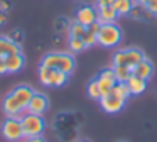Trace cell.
Returning a JSON list of instances; mask_svg holds the SVG:
<instances>
[{
	"mask_svg": "<svg viewBox=\"0 0 157 142\" xmlns=\"http://www.w3.org/2000/svg\"><path fill=\"white\" fill-rule=\"evenodd\" d=\"M132 73L135 74V76L144 78V80L149 81L150 78H152V74H154V64H152V63H150V61L145 57V59H142L139 64H135V66H133Z\"/></svg>",
	"mask_w": 157,
	"mask_h": 142,
	"instance_id": "5bb4252c",
	"label": "cell"
},
{
	"mask_svg": "<svg viewBox=\"0 0 157 142\" xmlns=\"http://www.w3.org/2000/svg\"><path fill=\"white\" fill-rule=\"evenodd\" d=\"M48 108H49V98L44 93H41V91H36L32 95L25 112L27 113H36V115H44L48 112Z\"/></svg>",
	"mask_w": 157,
	"mask_h": 142,
	"instance_id": "ba28073f",
	"label": "cell"
},
{
	"mask_svg": "<svg viewBox=\"0 0 157 142\" xmlns=\"http://www.w3.org/2000/svg\"><path fill=\"white\" fill-rule=\"evenodd\" d=\"M133 7H135V2H133V0H115V2H113V9L117 10L118 15H128Z\"/></svg>",
	"mask_w": 157,
	"mask_h": 142,
	"instance_id": "e0dca14e",
	"label": "cell"
},
{
	"mask_svg": "<svg viewBox=\"0 0 157 142\" xmlns=\"http://www.w3.org/2000/svg\"><path fill=\"white\" fill-rule=\"evenodd\" d=\"M41 64L49 66L52 69H59L66 74H71L75 71L76 61L73 57V54H69V53H49L42 57Z\"/></svg>",
	"mask_w": 157,
	"mask_h": 142,
	"instance_id": "6da1fadb",
	"label": "cell"
},
{
	"mask_svg": "<svg viewBox=\"0 0 157 142\" xmlns=\"http://www.w3.org/2000/svg\"><path fill=\"white\" fill-rule=\"evenodd\" d=\"M113 88H115V90L118 91L123 98H128L130 97V90H128V85H127V83H117Z\"/></svg>",
	"mask_w": 157,
	"mask_h": 142,
	"instance_id": "d4e9b609",
	"label": "cell"
},
{
	"mask_svg": "<svg viewBox=\"0 0 157 142\" xmlns=\"http://www.w3.org/2000/svg\"><path fill=\"white\" fill-rule=\"evenodd\" d=\"M144 7L150 15H157V0H147V3Z\"/></svg>",
	"mask_w": 157,
	"mask_h": 142,
	"instance_id": "484cf974",
	"label": "cell"
},
{
	"mask_svg": "<svg viewBox=\"0 0 157 142\" xmlns=\"http://www.w3.org/2000/svg\"><path fill=\"white\" fill-rule=\"evenodd\" d=\"M113 71H115V78H117V83H127L128 78L132 76V68L130 66H112Z\"/></svg>",
	"mask_w": 157,
	"mask_h": 142,
	"instance_id": "ac0fdd59",
	"label": "cell"
},
{
	"mask_svg": "<svg viewBox=\"0 0 157 142\" xmlns=\"http://www.w3.org/2000/svg\"><path fill=\"white\" fill-rule=\"evenodd\" d=\"M83 42H85L86 47H91V46H95V44H98V36L90 32V30H86V34L83 36Z\"/></svg>",
	"mask_w": 157,
	"mask_h": 142,
	"instance_id": "cb8c5ba5",
	"label": "cell"
},
{
	"mask_svg": "<svg viewBox=\"0 0 157 142\" xmlns=\"http://www.w3.org/2000/svg\"><path fill=\"white\" fill-rule=\"evenodd\" d=\"M86 90H88V97L93 98V100H98V101H100V98L103 97V95H101V90H100V85H98V81H96V78L90 81Z\"/></svg>",
	"mask_w": 157,
	"mask_h": 142,
	"instance_id": "603a6c76",
	"label": "cell"
},
{
	"mask_svg": "<svg viewBox=\"0 0 157 142\" xmlns=\"http://www.w3.org/2000/svg\"><path fill=\"white\" fill-rule=\"evenodd\" d=\"M127 85H128L130 95H140V93H144V91L147 90V80L139 78V76H135V74H132V76L128 78Z\"/></svg>",
	"mask_w": 157,
	"mask_h": 142,
	"instance_id": "2e32d148",
	"label": "cell"
},
{
	"mask_svg": "<svg viewBox=\"0 0 157 142\" xmlns=\"http://www.w3.org/2000/svg\"><path fill=\"white\" fill-rule=\"evenodd\" d=\"M100 29H101V22H100V20H95L93 24H90V26H88V30H90V32H93V34H96V36H98Z\"/></svg>",
	"mask_w": 157,
	"mask_h": 142,
	"instance_id": "4316f807",
	"label": "cell"
},
{
	"mask_svg": "<svg viewBox=\"0 0 157 142\" xmlns=\"http://www.w3.org/2000/svg\"><path fill=\"white\" fill-rule=\"evenodd\" d=\"M115 0H96V7H108V5H113Z\"/></svg>",
	"mask_w": 157,
	"mask_h": 142,
	"instance_id": "f1b7e54d",
	"label": "cell"
},
{
	"mask_svg": "<svg viewBox=\"0 0 157 142\" xmlns=\"http://www.w3.org/2000/svg\"><path fill=\"white\" fill-rule=\"evenodd\" d=\"M68 47L71 53H81L86 49L85 42H83V37H69L68 39Z\"/></svg>",
	"mask_w": 157,
	"mask_h": 142,
	"instance_id": "7402d4cb",
	"label": "cell"
},
{
	"mask_svg": "<svg viewBox=\"0 0 157 142\" xmlns=\"http://www.w3.org/2000/svg\"><path fill=\"white\" fill-rule=\"evenodd\" d=\"M12 95H14V98L19 101V103L22 105V107L27 110V105H29V101H31V98H32V95L36 93L34 90H32L29 85H19V86H15L14 90L10 91Z\"/></svg>",
	"mask_w": 157,
	"mask_h": 142,
	"instance_id": "8fae6325",
	"label": "cell"
},
{
	"mask_svg": "<svg viewBox=\"0 0 157 142\" xmlns=\"http://www.w3.org/2000/svg\"><path fill=\"white\" fill-rule=\"evenodd\" d=\"M68 80H69V74L63 73V71H59V69H54L52 71V78H51V86L59 88V86L68 83Z\"/></svg>",
	"mask_w": 157,
	"mask_h": 142,
	"instance_id": "ffe728a7",
	"label": "cell"
},
{
	"mask_svg": "<svg viewBox=\"0 0 157 142\" xmlns=\"http://www.w3.org/2000/svg\"><path fill=\"white\" fill-rule=\"evenodd\" d=\"M4 20H5V15H4V14H0V26L4 24Z\"/></svg>",
	"mask_w": 157,
	"mask_h": 142,
	"instance_id": "1f68e13d",
	"label": "cell"
},
{
	"mask_svg": "<svg viewBox=\"0 0 157 142\" xmlns=\"http://www.w3.org/2000/svg\"><path fill=\"white\" fill-rule=\"evenodd\" d=\"M118 142H123V140H118Z\"/></svg>",
	"mask_w": 157,
	"mask_h": 142,
	"instance_id": "836d02e7",
	"label": "cell"
},
{
	"mask_svg": "<svg viewBox=\"0 0 157 142\" xmlns=\"http://www.w3.org/2000/svg\"><path fill=\"white\" fill-rule=\"evenodd\" d=\"M96 81H98V85H100L101 95H106L117 85V78H115V71H113V68H106V69L100 71L98 76H96Z\"/></svg>",
	"mask_w": 157,
	"mask_h": 142,
	"instance_id": "9c48e42d",
	"label": "cell"
},
{
	"mask_svg": "<svg viewBox=\"0 0 157 142\" xmlns=\"http://www.w3.org/2000/svg\"><path fill=\"white\" fill-rule=\"evenodd\" d=\"M22 128H24V139L42 135V132L46 128V122L42 118V115L27 113L25 112L24 117H22Z\"/></svg>",
	"mask_w": 157,
	"mask_h": 142,
	"instance_id": "277c9868",
	"label": "cell"
},
{
	"mask_svg": "<svg viewBox=\"0 0 157 142\" xmlns=\"http://www.w3.org/2000/svg\"><path fill=\"white\" fill-rule=\"evenodd\" d=\"M135 3H139V5H145L147 3V0H133Z\"/></svg>",
	"mask_w": 157,
	"mask_h": 142,
	"instance_id": "4dcf8cb0",
	"label": "cell"
},
{
	"mask_svg": "<svg viewBox=\"0 0 157 142\" xmlns=\"http://www.w3.org/2000/svg\"><path fill=\"white\" fill-rule=\"evenodd\" d=\"M52 68L49 66H44V64H41L37 69V76H39V81H41L44 86H51V78H52Z\"/></svg>",
	"mask_w": 157,
	"mask_h": 142,
	"instance_id": "d6986e66",
	"label": "cell"
},
{
	"mask_svg": "<svg viewBox=\"0 0 157 142\" xmlns=\"http://www.w3.org/2000/svg\"><path fill=\"white\" fill-rule=\"evenodd\" d=\"M86 30H88V27L83 26L78 20H75V22H71V26H69V37H83L86 34Z\"/></svg>",
	"mask_w": 157,
	"mask_h": 142,
	"instance_id": "44dd1931",
	"label": "cell"
},
{
	"mask_svg": "<svg viewBox=\"0 0 157 142\" xmlns=\"http://www.w3.org/2000/svg\"><path fill=\"white\" fill-rule=\"evenodd\" d=\"M79 142H90V140H86V139H83V140H79Z\"/></svg>",
	"mask_w": 157,
	"mask_h": 142,
	"instance_id": "d6a6232c",
	"label": "cell"
},
{
	"mask_svg": "<svg viewBox=\"0 0 157 142\" xmlns=\"http://www.w3.org/2000/svg\"><path fill=\"white\" fill-rule=\"evenodd\" d=\"M76 20L88 27L90 24H93L95 20H98V10H96V7H91V5L79 7V9L76 10Z\"/></svg>",
	"mask_w": 157,
	"mask_h": 142,
	"instance_id": "30bf717a",
	"label": "cell"
},
{
	"mask_svg": "<svg viewBox=\"0 0 157 142\" xmlns=\"http://www.w3.org/2000/svg\"><path fill=\"white\" fill-rule=\"evenodd\" d=\"M96 10H98V20L101 24H112L117 20V17H118V14H117V10L113 9V5H108V7H96Z\"/></svg>",
	"mask_w": 157,
	"mask_h": 142,
	"instance_id": "9a60e30c",
	"label": "cell"
},
{
	"mask_svg": "<svg viewBox=\"0 0 157 142\" xmlns=\"http://www.w3.org/2000/svg\"><path fill=\"white\" fill-rule=\"evenodd\" d=\"M24 142H46V139L42 135H36V137H27L24 139Z\"/></svg>",
	"mask_w": 157,
	"mask_h": 142,
	"instance_id": "83f0119b",
	"label": "cell"
},
{
	"mask_svg": "<svg viewBox=\"0 0 157 142\" xmlns=\"http://www.w3.org/2000/svg\"><path fill=\"white\" fill-rule=\"evenodd\" d=\"M142 59H145V54L137 47H128V49H122L113 56V66H130L133 69L135 64H139Z\"/></svg>",
	"mask_w": 157,
	"mask_h": 142,
	"instance_id": "5b68a950",
	"label": "cell"
},
{
	"mask_svg": "<svg viewBox=\"0 0 157 142\" xmlns=\"http://www.w3.org/2000/svg\"><path fill=\"white\" fill-rule=\"evenodd\" d=\"M21 53V46L15 41H12L9 36H0V56H10V54Z\"/></svg>",
	"mask_w": 157,
	"mask_h": 142,
	"instance_id": "4fadbf2b",
	"label": "cell"
},
{
	"mask_svg": "<svg viewBox=\"0 0 157 142\" xmlns=\"http://www.w3.org/2000/svg\"><path fill=\"white\" fill-rule=\"evenodd\" d=\"M25 66V57L22 53H15L10 56L5 57V68H7V73H19L22 68Z\"/></svg>",
	"mask_w": 157,
	"mask_h": 142,
	"instance_id": "7c38bea8",
	"label": "cell"
},
{
	"mask_svg": "<svg viewBox=\"0 0 157 142\" xmlns=\"http://www.w3.org/2000/svg\"><path fill=\"white\" fill-rule=\"evenodd\" d=\"M122 41V29L115 22L101 24V29L98 32V44L103 47H115Z\"/></svg>",
	"mask_w": 157,
	"mask_h": 142,
	"instance_id": "3957f363",
	"label": "cell"
},
{
	"mask_svg": "<svg viewBox=\"0 0 157 142\" xmlns=\"http://www.w3.org/2000/svg\"><path fill=\"white\" fill-rule=\"evenodd\" d=\"M0 130L4 135L5 140L9 142H21L24 139V128H22V118H15V117H5Z\"/></svg>",
	"mask_w": 157,
	"mask_h": 142,
	"instance_id": "7a4b0ae2",
	"label": "cell"
},
{
	"mask_svg": "<svg viewBox=\"0 0 157 142\" xmlns=\"http://www.w3.org/2000/svg\"><path fill=\"white\" fill-rule=\"evenodd\" d=\"M125 101H127V98H123L115 88H112L108 93L100 98V105H101V108L106 113H118L125 107Z\"/></svg>",
	"mask_w": 157,
	"mask_h": 142,
	"instance_id": "8992f818",
	"label": "cell"
},
{
	"mask_svg": "<svg viewBox=\"0 0 157 142\" xmlns=\"http://www.w3.org/2000/svg\"><path fill=\"white\" fill-rule=\"evenodd\" d=\"M7 73V68H5V57L0 56V74H5Z\"/></svg>",
	"mask_w": 157,
	"mask_h": 142,
	"instance_id": "f546056e",
	"label": "cell"
},
{
	"mask_svg": "<svg viewBox=\"0 0 157 142\" xmlns=\"http://www.w3.org/2000/svg\"><path fill=\"white\" fill-rule=\"evenodd\" d=\"M2 112L5 113V117H15V118H22L25 113V108L19 103L14 98V95L9 93L4 97L2 100Z\"/></svg>",
	"mask_w": 157,
	"mask_h": 142,
	"instance_id": "52a82bcc",
	"label": "cell"
}]
</instances>
